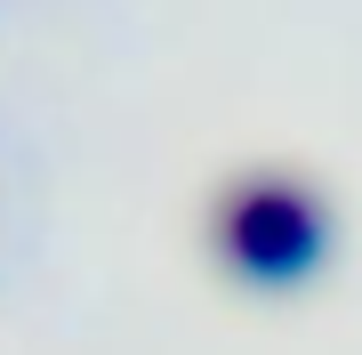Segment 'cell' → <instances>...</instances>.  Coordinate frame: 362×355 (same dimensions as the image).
<instances>
[{
  "mask_svg": "<svg viewBox=\"0 0 362 355\" xmlns=\"http://www.w3.org/2000/svg\"><path fill=\"white\" fill-rule=\"evenodd\" d=\"M218 259L242 283H298L322 259V202L290 178H242L218 202Z\"/></svg>",
  "mask_w": 362,
  "mask_h": 355,
  "instance_id": "6da1fadb",
  "label": "cell"
}]
</instances>
